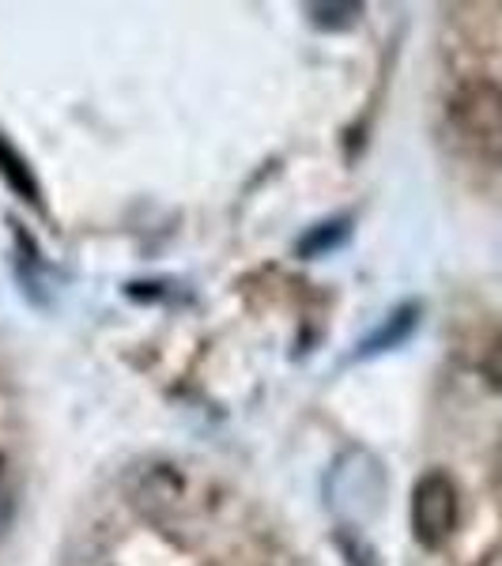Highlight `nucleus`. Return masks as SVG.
Segmentation results:
<instances>
[{"instance_id":"f257e3e1","label":"nucleus","mask_w":502,"mask_h":566,"mask_svg":"<svg viewBox=\"0 0 502 566\" xmlns=\"http://www.w3.org/2000/svg\"><path fill=\"white\" fill-rule=\"evenodd\" d=\"M446 117L464 151L502 163V87L495 80H464L446 103Z\"/></svg>"},{"instance_id":"f03ea898","label":"nucleus","mask_w":502,"mask_h":566,"mask_svg":"<svg viewBox=\"0 0 502 566\" xmlns=\"http://www.w3.org/2000/svg\"><path fill=\"white\" fill-rule=\"evenodd\" d=\"M458 483L446 476L442 469H431L416 480L412 488V536L419 547L438 552L458 528Z\"/></svg>"},{"instance_id":"7ed1b4c3","label":"nucleus","mask_w":502,"mask_h":566,"mask_svg":"<svg viewBox=\"0 0 502 566\" xmlns=\"http://www.w3.org/2000/svg\"><path fill=\"white\" fill-rule=\"evenodd\" d=\"M0 175L12 181V186L20 189L27 200H39V186H34V178H31V170H27V163L12 148H8L4 140H0Z\"/></svg>"},{"instance_id":"20e7f679","label":"nucleus","mask_w":502,"mask_h":566,"mask_svg":"<svg viewBox=\"0 0 502 566\" xmlns=\"http://www.w3.org/2000/svg\"><path fill=\"white\" fill-rule=\"evenodd\" d=\"M416 314L419 310L416 306H405V310H397L394 317H389V325L381 328L378 336H374V340L367 344V352H381V348H394V344H400L405 340L408 333H412V325H416Z\"/></svg>"},{"instance_id":"39448f33","label":"nucleus","mask_w":502,"mask_h":566,"mask_svg":"<svg viewBox=\"0 0 502 566\" xmlns=\"http://www.w3.org/2000/svg\"><path fill=\"white\" fill-rule=\"evenodd\" d=\"M336 547H341V555L348 566H381L378 555H374V547L363 541L359 533H352V528H341V533H336Z\"/></svg>"},{"instance_id":"423d86ee","label":"nucleus","mask_w":502,"mask_h":566,"mask_svg":"<svg viewBox=\"0 0 502 566\" xmlns=\"http://www.w3.org/2000/svg\"><path fill=\"white\" fill-rule=\"evenodd\" d=\"M355 15H363V4H310V20L317 27H328V31L355 23Z\"/></svg>"},{"instance_id":"0eeeda50","label":"nucleus","mask_w":502,"mask_h":566,"mask_svg":"<svg viewBox=\"0 0 502 566\" xmlns=\"http://www.w3.org/2000/svg\"><path fill=\"white\" fill-rule=\"evenodd\" d=\"M344 239H348V219H336V223H322L314 234H306L303 239V253H325V250H336Z\"/></svg>"},{"instance_id":"6e6552de","label":"nucleus","mask_w":502,"mask_h":566,"mask_svg":"<svg viewBox=\"0 0 502 566\" xmlns=\"http://www.w3.org/2000/svg\"><path fill=\"white\" fill-rule=\"evenodd\" d=\"M480 374H483V381H488V389L502 392V336H499L495 344H491L488 355H483Z\"/></svg>"},{"instance_id":"1a4fd4ad","label":"nucleus","mask_w":502,"mask_h":566,"mask_svg":"<svg viewBox=\"0 0 502 566\" xmlns=\"http://www.w3.org/2000/svg\"><path fill=\"white\" fill-rule=\"evenodd\" d=\"M15 522V488H12V480L0 472V536L12 528Z\"/></svg>"},{"instance_id":"9d476101","label":"nucleus","mask_w":502,"mask_h":566,"mask_svg":"<svg viewBox=\"0 0 502 566\" xmlns=\"http://www.w3.org/2000/svg\"><path fill=\"white\" fill-rule=\"evenodd\" d=\"M499 464H502V450H499Z\"/></svg>"}]
</instances>
